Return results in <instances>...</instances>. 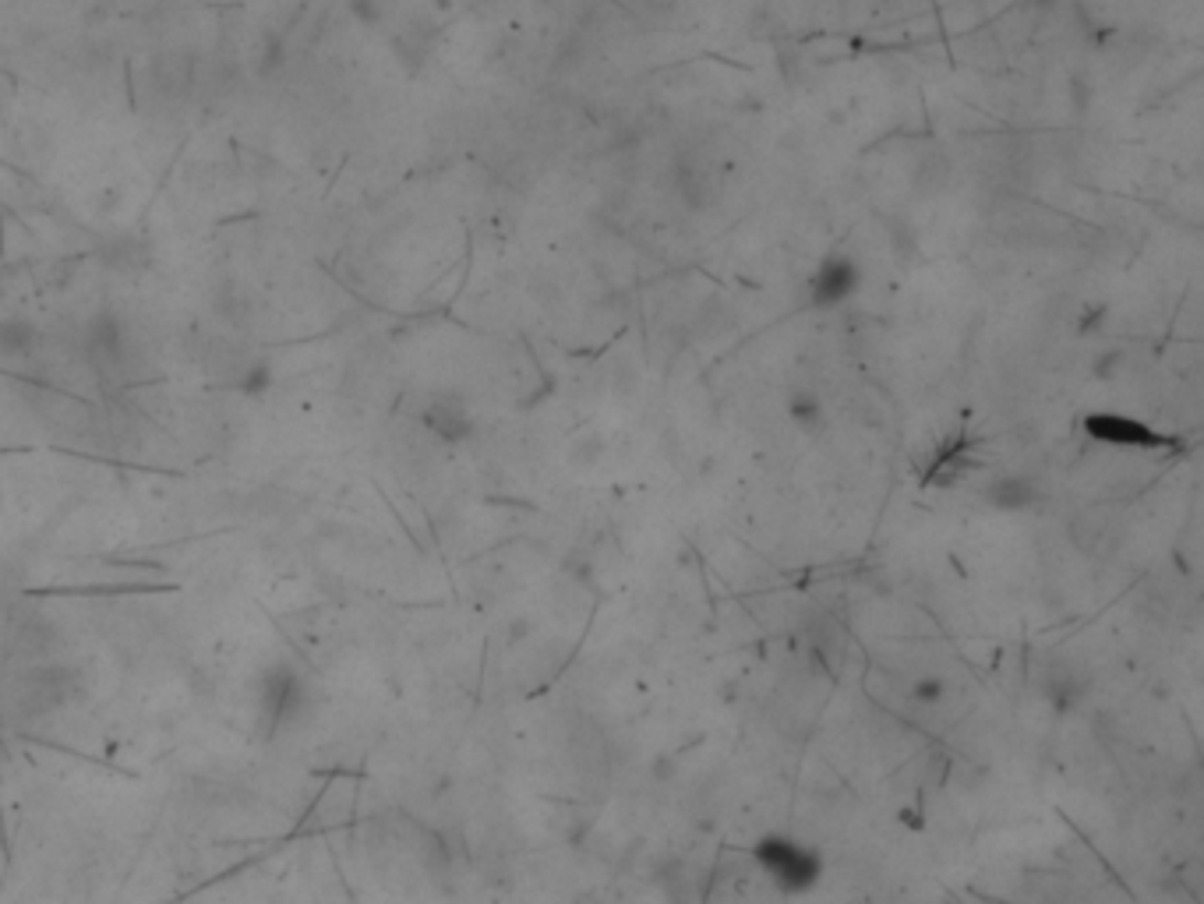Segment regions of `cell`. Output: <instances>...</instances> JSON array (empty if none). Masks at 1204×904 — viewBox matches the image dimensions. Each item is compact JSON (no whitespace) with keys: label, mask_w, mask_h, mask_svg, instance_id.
I'll return each mask as SVG.
<instances>
[{"label":"cell","mask_w":1204,"mask_h":904,"mask_svg":"<svg viewBox=\"0 0 1204 904\" xmlns=\"http://www.w3.org/2000/svg\"><path fill=\"white\" fill-rule=\"evenodd\" d=\"M784 413H788V421L802 434H819L827 428V407L813 389H795L788 396V403H784Z\"/></svg>","instance_id":"10"},{"label":"cell","mask_w":1204,"mask_h":904,"mask_svg":"<svg viewBox=\"0 0 1204 904\" xmlns=\"http://www.w3.org/2000/svg\"><path fill=\"white\" fill-rule=\"evenodd\" d=\"M1050 686H1063V689H1067V682H1060V675H1050ZM1053 703H1056V710H1067V707H1071L1067 692H1063V697H1056Z\"/></svg>","instance_id":"17"},{"label":"cell","mask_w":1204,"mask_h":904,"mask_svg":"<svg viewBox=\"0 0 1204 904\" xmlns=\"http://www.w3.org/2000/svg\"><path fill=\"white\" fill-rule=\"evenodd\" d=\"M675 191H678V198L686 202V208H692V213H696V208H703L710 202V195H713L707 173L696 166L692 160H678L675 163Z\"/></svg>","instance_id":"11"},{"label":"cell","mask_w":1204,"mask_h":904,"mask_svg":"<svg viewBox=\"0 0 1204 904\" xmlns=\"http://www.w3.org/2000/svg\"><path fill=\"white\" fill-rule=\"evenodd\" d=\"M0 756H4V732H0Z\"/></svg>","instance_id":"18"},{"label":"cell","mask_w":1204,"mask_h":904,"mask_svg":"<svg viewBox=\"0 0 1204 904\" xmlns=\"http://www.w3.org/2000/svg\"><path fill=\"white\" fill-rule=\"evenodd\" d=\"M43 329L29 315H4L0 319V357L4 360H25L40 351Z\"/></svg>","instance_id":"9"},{"label":"cell","mask_w":1204,"mask_h":904,"mask_svg":"<svg viewBox=\"0 0 1204 904\" xmlns=\"http://www.w3.org/2000/svg\"><path fill=\"white\" fill-rule=\"evenodd\" d=\"M1081 431L1088 434L1098 445H1112V449H1162L1165 439L1151 428L1141 417L1130 413H1116V410H1092L1085 421H1081Z\"/></svg>","instance_id":"4"},{"label":"cell","mask_w":1204,"mask_h":904,"mask_svg":"<svg viewBox=\"0 0 1204 904\" xmlns=\"http://www.w3.org/2000/svg\"><path fill=\"white\" fill-rule=\"evenodd\" d=\"M311 714V686L304 671L290 660H276L255 682V721L266 739H276L308 721Z\"/></svg>","instance_id":"2"},{"label":"cell","mask_w":1204,"mask_h":904,"mask_svg":"<svg viewBox=\"0 0 1204 904\" xmlns=\"http://www.w3.org/2000/svg\"><path fill=\"white\" fill-rule=\"evenodd\" d=\"M421 428L442 445H463L474 439L477 421L460 392H431L421 407Z\"/></svg>","instance_id":"5"},{"label":"cell","mask_w":1204,"mask_h":904,"mask_svg":"<svg viewBox=\"0 0 1204 904\" xmlns=\"http://www.w3.org/2000/svg\"><path fill=\"white\" fill-rule=\"evenodd\" d=\"M749 859H753L756 873L771 883L781 897L816 894V886L827 876L824 851L788 830L760 833V838L749 844Z\"/></svg>","instance_id":"1"},{"label":"cell","mask_w":1204,"mask_h":904,"mask_svg":"<svg viewBox=\"0 0 1204 904\" xmlns=\"http://www.w3.org/2000/svg\"><path fill=\"white\" fill-rule=\"evenodd\" d=\"M862 266L854 262L851 255H841L834 251L827 255L824 262H819L809 276L806 283V293H809V304L816 311H830V308H845L854 293L862 290Z\"/></svg>","instance_id":"3"},{"label":"cell","mask_w":1204,"mask_h":904,"mask_svg":"<svg viewBox=\"0 0 1204 904\" xmlns=\"http://www.w3.org/2000/svg\"><path fill=\"white\" fill-rule=\"evenodd\" d=\"M1120 364H1124V351H1106L1103 357L1095 360V375L1098 378H1109V375H1116V368H1120Z\"/></svg>","instance_id":"16"},{"label":"cell","mask_w":1204,"mask_h":904,"mask_svg":"<svg viewBox=\"0 0 1204 904\" xmlns=\"http://www.w3.org/2000/svg\"><path fill=\"white\" fill-rule=\"evenodd\" d=\"M67 689H72V675L64 668H32L19 682L22 714H43V710L61 707L67 700Z\"/></svg>","instance_id":"8"},{"label":"cell","mask_w":1204,"mask_h":904,"mask_svg":"<svg viewBox=\"0 0 1204 904\" xmlns=\"http://www.w3.org/2000/svg\"><path fill=\"white\" fill-rule=\"evenodd\" d=\"M85 354L103 368H117L128 357V325L117 311L103 308L85 322Z\"/></svg>","instance_id":"6"},{"label":"cell","mask_w":1204,"mask_h":904,"mask_svg":"<svg viewBox=\"0 0 1204 904\" xmlns=\"http://www.w3.org/2000/svg\"><path fill=\"white\" fill-rule=\"evenodd\" d=\"M283 64H287V40H283V32L266 29V32H261V43H258V61H255L258 75H261V78H269V75H276Z\"/></svg>","instance_id":"12"},{"label":"cell","mask_w":1204,"mask_h":904,"mask_svg":"<svg viewBox=\"0 0 1204 904\" xmlns=\"http://www.w3.org/2000/svg\"><path fill=\"white\" fill-rule=\"evenodd\" d=\"M351 14L364 29H375V25H381V19H386L381 0H351Z\"/></svg>","instance_id":"15"},{"label":"cell","mask_w":1204,"mask_h":904,"mask_svg":"<svg viewBox=\"0 0 1204 904\" xmlns=\"http://www.w3.org/2000/svg\"><path fill=\"white\" fill-rule=\"evenodd\" d=\"M272 386V364L261 357V360H251L248 368H244V375L237 378V392L244 396H266Z\"/></svg>","instance_id":"13"},{"label":"cell","mask_w":1204,"mask_h":904,"mask_svg":"<svg viewBox=\"0 0 1204 904\" xmlns=\"http://www.w3.org/2000/svg\"><path fill=\"white\" fill-rule=\"evenodd\" d=\"M912 700L922 707H939L947 700V682L944 675H918L912 682Z\"/></svg>","instance_id":"14"},{"label":"cell","mask_w":1204,"mask_h":904,"mask_svg":"<svg viewBox=\"0 0 1204 904\" xmlns=\"http://www.w3.org/2000/svg\"><path fill=\"white\" fill-rule=\"evenodd\" d=\"M982 498L989 509H997L1003 516H1021V513L1039 509L1045 495H1042V484L1032 474H1000L986 484Z\"/></svg>","instance_id":"7"}]
</instances>
